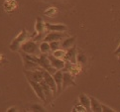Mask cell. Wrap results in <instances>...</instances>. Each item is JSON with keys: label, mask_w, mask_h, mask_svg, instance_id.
Here are the masks:
<instances>
[{"label": "cell", "mask_w": 120, "mask_h": 112, "mask_svg": "<svg viewBox=\"0 0 120 112\" xmlns=\"http://www.w3.org/2000/svg\"><path fill=\"white\" fill-rule=\"evenodd\" d=\"M43 75H44V80L48 83L49 86L52 88L53 92L55 94H57V84H56V82H55L54 76L51 74H49V72L47 71L46 70H44V68H43Z\"/></svg>", "instance_id": "6"}, {"label": "cell", "mask_w": 120, "mask_h": 112, "mask_svg": "<svg viewBox=\"0 0 120 112\" xmlns=\"http://www.w3.org/2000/svg\"><path fill=\"white\" fill-rule=\"evenodd\" d=\"M25 75H26L27 80H34L40 82L44 79V75H43V68H37L34 71H25Z\"/></svg>", "instance_id": "4"}, {"label": "cell", "mask_w": 120, "mask_h": 112, "mask_svg": "<svg viewBox=\"0 0 120 112\" xmlns=\"http://www.w3.org/2000/svg\"><path fill=\"white\" fill-rule=\"evenodd\" d=\"M65 37L66 34H64V32H49L48 35L44 37V41L49 43L53 41H61Z\"/></svg>", "instance_id": "8"}, {"label": "cell", "mask_w": 120, "mask_h": 112, "mask_svg": "<svg viewBox=\"0 0 120 112\" xmlns=\"http://www.w3.org/2000/svg\"><path fill=\"white\" fill-rule=\"evenodd\" d=\"M0 66H1V63H0Z\"/></svg>", "instance_id": "28"}, {"label": "cell", "mask_w": 120, "mask_h": 112, "mask_svg": "<svg viewBox=\"0 0 120 112\" xmlns=\"http://www.w3.org/2000/svg\"><path fill=\"white\" fill-rule=\"evenodd\" d=\"M48 57L50 59V62H51L52 67H54L55 68H57L58 71L64 70V67H66V62L63 61L62 59H59L57 57H55L54 55H50V56H48Z\"/></svg>", "instance_id": "10"}, {"label": "cell", "mask_w": 120, "mask_h": 112, "mask_svg": "<svg viewBox=\"0 0 120 112\" xmlns=\"http://www.w3.org/2000/svg\"><path fill=\"white\" fill-rule=\"evenodd\" d=\"M101 107H102V111L103 112H114L115 110H113L111 107H109V106H107V105H105V104H102L101 103Z\"/></svg>", "instance_id": "24"}, {"label": "cell", "mask_w": 120, "mask_h": 112, "mask_svg": "<svg viewBox=\"0 0 120 112\" xmlns=\"http://www.w3.org/2000/svg\"><path fill=\"white\" fill-rule=\"evenodd\" d=\"M76 63H81V64H84L86 63V57H85V55H83V54L76 55Z\"/></svg>", "instance_id": "21"}, {"label": "cell", "mask_w": 120, "mask_h": 112, "mask_svg": "<svg viewBox=\"0 0 120 112\" xmlns=\"http://www.w3.org/2000/svg\"><path fill=\"white\" fill-rule=\"evenodd\" d=\"M40 83H41L42 87H43V91H44L45 97H46V102H51L53 99V97H54V92H53L52 88L49 86L48 83H47L44 79H43L42 81H40Z\"/></svg>", "instance_id": "11"}, {"label": "cell", "mask_w": 120, "mask_h": 112, "mask_svg": "<svg viewBox=\"0 0 120 112\" xmlns=\"http://www.w3.org/2000/svg\"><path fill=\"white\" fill-rule=\"evenodd\" d=\"M39 48H40L41 54H48L49 52L51 51L50 43H49V42H46V41H43V42L41 43V44L39 45Z\"/></svg>", "instance_id": "19"}, {"label": "cell", "mask_w": 120, "mask_h": 112, "mask_svg": "<svg viewBox=\"0 0 120 112\" xmlns=\"http://www.w3.org/2000/svg\"><path fill=\"white\" fill-rule=\"evenodd\" d=\"M76 47L75 46H72L71 48H70L67 53H66V56H65V59L70 61L71 63H76Z\"/></svg>", "instance_id": "14"}, {"label": "cell", "mask_w": 120, "mask_h": 112, "mask_svg": "<svg viewBox=\"0 0 120 112\" xmlns=\"http://www.w3.org/2000/svg\"><path fill=\"white\" fill-rule=\"evenodd\" d=\"M119 86H120V85H119Z\"/></svg>", "instance_id": "29"}, {"label": "cell", "mask_w": 120, "mask_h": 112, "mask_svg": "<svg viewBox=\"0 0 120 112\" xmlns=\"http://www.w3.org/2000/svg\"><path fill=\"white\" fill-rule=\"evenodd\" d=\"M79 104H81L85 109H86V111H91V107H90V97L85 95L84 93H81L79 97Z\"/></svg>", "instance_id": "15"}, {"label": "cell", "mask_w": 120, "mask_h": 112, "mask_svg": "<svg viewBox=\"0 0 120 112\" xmlns=\"http://www.w3.org/2000/svg\"><path fill=\"white\" fill-rule=\"evenodd\" d=\"M90 107H91V111H94V112H101L102 111L101 103L98 101L96 98H94L92 96H90Z\"/></svg>", "instance_id": "17"}, {"label": "cell", "mask_w": 120, "mask_h": 112, "mask_svg": "<svg viewBox=\"0 0 120 112\" xmlns=\"http://www.w3.org/2000/svg\"><path fill=\"white\" fill-rule=\"evenodd\" d=\"M45 23L41 18H37L36 19V25H35V30L37 33H44L45 31Z\"/></svg>", "instance_id": "18"}, {"label": "cell", "mask_w": 120, "mask_h": 112, "mask_svg": "<svg viewBox=\"0 0 120 112\" xmlns=\"http://www.w3.org/2000/svg\"><path fill=\"white\" fill-rule=\"evenodd\" d=\"M75 37H68L63 40V42L61 43V47L63 50H68L75 45Z\"/></svg>", "instance_id": "16"}, {"label": "cell", "mask_w": 120, "mask_h": 112, "mask_svg": "<svg viewBox=\"0 0 120 112\" xmlns=\"http://www.w3.org/2000/svg\"><path fill=\"white\" fill-rule=\"evenodd\" d=\"M26 37H27V31L26 30H23L22 32H20L17 37L14 39L12 43L10 44L9 48L11 51H14V52H17L21 49V45L23 44V42L26 40Z\"/></svg>", "instance_id": "3"}, {"label": "cell", "mask_w": 120, "mask_h": 112, "mask_svg": "<svg viewBox=\"0 0 120 112\" xmlns=\"http://www.w3.org/2000/svg\"><path fill=\"white\" fill-rule=\"evenodd\" d=\"M21 50L22 52L29 55H35V56H39L41 54L40 52V48L38 44L36 43V41H27L24 42L22 45H21Z\"/></svg>", "instance_id": "2"}, {"label": "cell", "mask_w": 120, "mask_h": 112, "mask_svg": "<svg viewBox=\"0 0 120 112\" xmlns=\"http://www.w3.org/2000/svg\"><path fill=\"white\" fill-rule=\"evenodd\" d=\"M38 63H39V66L42 68H44V70H48V68L52 66L49 57L46 54H40L38 56Z\"/></svg>", "instance_id": "12"}, {"label": "cell", "mask_w": 120, "mask_h": 112, "mask_svg": "<svg viewBox=\"0 0 120 112\" xmlns=\"http://www.w3.org/2000/svg\"><path fill=\"white\" fill-rule=\"evenodd\" d=\"M119 53H120V44H119V46L117 47V49L115 50V52H114V54H115V55H118Z\"/></svg>", "instance_id": "25"}, {"label": "cell", "mask_w": 120, "mask_h": 112, "mask_svg": "<svg viewBox=\"0 0 120 112\" xmlns=\"http://www.w3.org/2000/svg\"><path fill=\"white\" fill-rule=\"evenodd\" d=\"M15 110H16V109H15V107H14V108H13V107H12V108H9V109H8L7 111H8V112H10V111H15Z\"/></svg>", "instance_id": "26"}, {"label": "cell", "mask_w": 120, "mask_h": 112, "mask_svg": "<svg viewBox=\"0 0 120 112\" xmlns=\"http://www.w3.org/2000/svg\"><path fill=\"white\" fill-rule=\"evenodd\" d=\"M29 84L32 86L33 90L35 91L36 95L40 98V99L43 101V102H46V97H45V94H44V91H43V87L40 82L38 81H34V80H28Z\"/></svg>", "instance_id": "5"}, {"label": "cell", "mask_w": 120, "mask_h": 112, "mask_svg": "<svg viewBox=\"0 0 120 112\" xmlns=\"http://www.w3.org/2000/svg\"><path fill=\"white\" fill-rule=\"evenodd\" d=\"M53 76L55 82L57 84V94H60L63 90V71H57V72Z\"/></svg>", "instance_id": "13"}, {"label": "cell", "mask_w": 120, "mask_h": 112, "mask_svg": "<svg viewBox=\"0 0 120 112\" xmlns=\"http://www.w3.org/2000/svg\"><path fill=\"white\" fill-rule=\"evenodd\" d=\"M46 30L49 32H66L68 27L64 24H52V23H45Z\"/></svg>", "instance_id": "9"}, {"label": "cell", "mask_w": 120, "mask_h": 112, "mask_svg": "<svg viewBox=\"0 0 120 112\" xmlns=\"http://www.w3.org/2000/svg\"><path fill=\"white\" fill-rule=\"evenodd\" d=\"M31 108H32L33 111H41V112L45 111V109L43 108L41 105H38V104H34V105H32V106H31Z\"/></svg>", "instance_id": "23"}, {"label": "cell", "mask_w": 120, "mask_h": 112, "mask_svg": "<svg viewBox=\"0 0 120 112\" xmlns=\"http://www.w3.org/2000/svg\"><path fill=\"white\" fill-rule=\"evenodd\" d=\"M76 83L75 82L72 75L68 71H63V90L68 86H75Z\"/></svg>", "instance_id": "7"}, {"label": "cell", "mask_w": 120, "mask_h": 112, "mask_svg": "<svg viewBox=\"0 0 120 112\" xmlns=\"http://www.w3.org/2000/svg\"><path fill=\"white\" fill-rule=\"evenodd\" d=\"M117 56H118V60H119V62H120V53H119Z\"/></svg>", "instance_id": "27"}, {"label": "cell", "mask_w": 120, "mask_h": 112, "mask_svg": "<svg viewBox=\"0 0 120 112\" xmlns=\"http://www.w3.org/2000/svg\"><path fill=\"white\" fill-rule=\"evenodd\" d=\"M50 47H51V51L55 52L60 49L61 47V42L60 41H53V42H50Z\"/></svg>", "instance_id": "20"}, {"label": "cell", "mask_w": 120, "mask_h": 112, "mask_svg": "<svg viewBox=\"0 0 120 112\" xmlns=\"http://www.w3.org/2000/svg\"><path fill=\"white\" fill-rule=\"evenodd\" d=\"M53 55L55 56V57H57L59 59H62V58H65V56H66V53L64 52V50H61V49H59L57 51H55L53 52Z\"/></svg>", "instance_id": "22"}, {"label": "cell", "mask_w": 120, "mask_h": 112, "mask_svg": "<svg viewBox=\"0 0 120 112\" xmlns=\"http://www.w3.org/2000/svg\"><path fill=\"white\" fill-rule=\"evenodd\" d=\"M23 63H24V68L25 71H34L37 68H41V67L38 63V56L35 55H29L22 52L21 53Z\"/></svg>", "instance_id": "1"}]
</instances>
